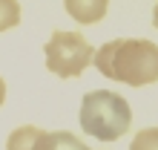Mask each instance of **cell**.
<instances>
[{
  "label": "cell",
  "instance_id": "1",
  "mask_svg": "<svg viewBox=\"0 0 158 150\" xmlns=\"http://www.w3.org/2000/svg\"><path fill=\"white\" fill-rule=\"evenodd\" d=\"M92 64L104 78L147 87L158 81V43L147 38H115L92 55Z\"/></svg>",
  "mask_w": 158,
  "mask_h": 150
},
{
  "label": "cell",
  "instance_id": "11",
  "mask_svg": "<svg viewBox=\"0 0 158 150\" xmlns=\"http://www.w3.org/2000/svg\"><path fill=\"white\" fill-rule=\"evenodd\" d=\"M86 150H89V147H86Z\"/></svg>",
  "mask_w": 158,
  "mask_h": 150
},
{
  "label": "cell",
  "instance_id": "2",
  "mask_svg": "<svg viewBox=\"0 0 158 150\" xmlns=\"http://www.w3.org/2000/svg\"><path fill=\"white\" fill-rule=\"evenodd\" d=\"M81 127L89 139L115 142L132 127V107L127 104V98L109 90L86 92L81 101Z\"/></svg>",
  "mask_w": 158,
  "mask_h": 150
},
{
  "label": "cell",
  "instance_id": "5",
  "mask_svg": "<svg viewBox=\"0 0 158 150\" xmlns=\"http://www.w3.org/2000/svg\"><path fill=\"white\" fill-rule=\"evenodd\" d=\"M35 150H86V144L75 133L55 130V133H43L38 139V144H35Z\"/></svg>",
  "mask_w": 158,
  "mask_h": 150
},
{
  "label": "cell",
  "instance_id": "3",
  "mask_svg": "<svg viewBox=\"0 0 158 150\" xmlns=\"http://www.w3.org/2000/svg\"><path fill=\"white\" fill-rule=\"evenodd\" d=\"M43 55H46V69L60 75V78H78L92 64V55L95 49L89 46V41L83 38L81 32H52L49 43L43 46Z\"/></svg>",
  "mask_w": 158,
  "mask_h": 150
},
{
  "label": "cell",
  "instance_id": "9",
  "mask_svg": "<svg viewBox=\"0 0 158 150\" xmlns=\"http://www.w3.org/2000/svg\"><path fill=\"white\" fill-rule=\"evenodd\" d=\"M3 101H6V81L0 78V107H3Z\"/></svg>",
  "mask_w": 158,
  "mask_h": 150
},
{
  "label": "cell",
  "instance_id": "7",
  "mask_svg": "<svg viewBox=\"0 0 158 150\" xmlns=\"http://www.w3.org/2000/svg\"><path fill=\"white\" fill-rule=\"evenodd\" d=\"M20 23V3L17 0H0V32H9Z\"/></svg>",
  "mask_w": 158,
  "mask_h": 150
},
{
  "label": "cell",
  "instance_id": "4",
  "mask_svg": "<svg viewBox=\"0 0 158 150\" xmlns=\"http://www.w3.org/2000/svg\"><path fill=\"white\" fill-rule=\"evenodd\" d=\"M66 12L72 20H78L83 26H92L98 20H104L106 9H109V0H63Z\"/></svg>",
  "mask_w": 158,
  "mask_h": 150
},
{
  "label": "cell",
  "instance_id": "6",
  "mask_svg": "<svg viewBox=\"0 0 158 150\" xmlns=\"http://www.w3.org/2000/svg\"><path fill=\"white\" fill-rule=\"evenodd\" d=\"M40 136H43L40 127L23 124V127H17V130H12V133H9V139H6V150H35V144H38Z\"/></svg>",
  "mask_w": 158,
  "mask_h": 150
},
{
  "label": "cell",
  "instance_id": "8",
  "mask_svg": "<svg viewBox=\"0 0 158 150\" xmlns=\"http://www.w3.org/2000/svg\"><path fill=\"white\" fill-rule=\"evenodd\" d=\"M129 150H158V127H144L141 133H135Z\"/></svg>",
  "mask_w": 158,
  "mask_h": 150
},
{
  "label": "cell",
  "instance_id": "10",
  "mask_svg": "<svg viewBox=\"0 0 158 150\" xmlns=\"http://www.w3.org/2000/svg\"><path fill=\"white\" fill-rule=\"evenodd\" d=\"M152 26L158 29V3H155V9H152Z\"/></svg>",
  "mask_w": 158,
  "mask_h": 150
}]
</instances>
